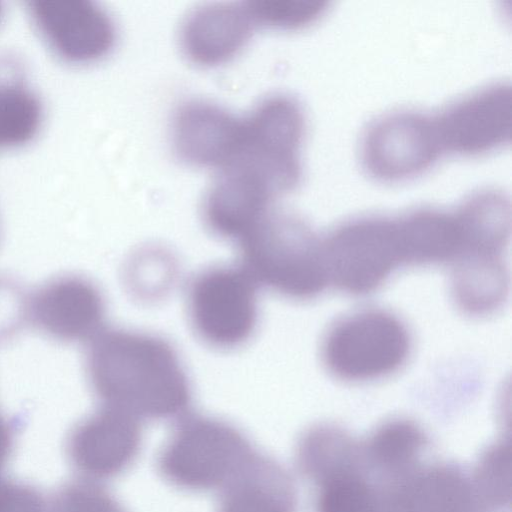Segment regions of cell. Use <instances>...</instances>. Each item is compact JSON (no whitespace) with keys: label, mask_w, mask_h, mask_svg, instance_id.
<instances>
[{"label":"cell","mask_w":512,"mask_h":512,"mask_svg":"<svg viewBox=\"0 0 512 512\" xmlns=\"http://www.w3.org/2000/svg\"><path fill=\"white\" fill-rule=\"evenodd\" d=\"M1 14H2V8H1V4H0V17H1Z\"/></svg>","instance_id":"28"},{"label":"cell","mask_w":512,"mask_h":512,"mask_svg":"<svg viewBox=\"0 0 512 512\" xmlns=\"http://www.w3.org/2000/svg\"><path fill=\"white\" fill-rule=\"evenodd\" d=\"M218 512H296V494L288 473L256 454L222 488Z\"/></svg>","instance_id":"16"},{"label":"cell","mask_w":512,"mask_h":512,"mask_svg":"<svg viewBox=\"0 0 512 512\" xmlns=\"http://www.w3.org/2000/svg\"><path fill=\"white\" fill-rule=\"evenodd\" d=\"M328 282L354 295L378 289L403 264L396 219L366 218L323 240Z\"/></svg>","instance_id":"6"},{"label":"cell","mask_w":512,"mask_h":512,"mask_svg":"<svg viewBox=\"0 0 512 512\" xmlns=\"http://www.w3.org/2000/svg\"><path fill=\"white\" fill-rule=\"evenodd\" d=\"M42 121L38 96L19 77L0 76V147L29 142Z\"/></svg>","instance_id":"24"},{"label":"cell","mask_w":512,"mask_h":512,"mask_svg":"<svg viewBox=\"0 0 512 512\" xmlns=\"http://www.w3.org/2000/svg\"><path fill=\"white\" fill-rule=\"evenodd\" d=\"M238 242L241 266L284 297L310 299L328 283L323 240L295 214L272 209Z\"/></svg>","instance_id":"2"},{"label":"cell","mask_w":512,"mask_h":512,"mask_svg":"<svg viewBox=\"0 0 512 512\" xmlns=\"http://www.w3.org/2000/svg\"><path fill=\"white\" fill-rule=\"evenodd\" d=\"M503 253L466 251L454 259L451 290L457 306L471 315H486L504 303L509 273Z\"/></svg>","instance_id":"18"},{"label":"cell","mask_w":512,"mask_h":512,"mask_svg":"<svg viewBox=\"0 0 512 512\" xmlns=\"http://www.w3.org/2000/svg\"><path fill=\"white\" fill-rule=\"evenodd\" d=\"M413 512H486L470 477L447 464L421 466L405 479Z\"/></svg>","instance_id":"21"},{"label":"cell","mask_w":512,"mask_h":512,"mask_svg":"<svg viewBox=\"0 0 512 512\" xmlns=\"http://www.w3.org/2000/svg\"><path fill=\"white\" fill-rule=\"evenodd\" d=\"M403 264H429L454 260L461 249L454 213L421 209L398 219Z\"/></svg>","instance_id":"20"},{"label":"cell","mask_w":512,"mask_h":512,"mask_svg":"<svg viewBox=\"0 0 512 512\" xmlns=\"http://www.w3.org/2000/svg\"><path fill=\"white\" fill-rule=\"evenodd\" d=\"M455 215L461 238L459 253H503L510 238L511 209L502 193L481 191L459 206Z\"/></svg>","instance_id":"23"},{"label":"cell","mask_w":512,"mask_h":512,"mask_svg":"<svg viewBox=\"0 0 512 512\" xmlns=\"http://www.w3.org/2000/svg\"><path fill=\"white\" fill-rule=\"evenodd\" d=\"M255 27L245 3L204 4L184 18L179 32L180 47L197 66H220L245 48Z\"/></svg>","instance_id":"15"},{"label":"cell","mask_w":512,"mask_h":512,"mask_svg":"<svg viewBox=\"0 0 512 512\" xmlns=\"http://www.w3.org/2000/svg\"><path fill=\"white\" fill-rule=\"evenodd\" d=\"M257 283L240 265H217L189 283L187 309L199 339L218 349L245 344L258 322Z\"/></svg>","instance_id":"5"},{"label":"cell","mask_w":512,"mask_h":512,"mask_svg":"<svg viewBox=\"0 0 512 512\" xmlns=\"http://www.w3.org/2000/svg\"><path fill=\"white\" fill-rule=\"evenodd\" d=\"M142 441L139 419L101 405L70 432L66 450L75 469L89 480L115 477L137 457Z\"/></svg>","instance_id":"9"},{"label":"cell","mask_w":512,"mask_h":512,"mask_svg":"<svg viewBox=\"0 0 512 512\" xmlns=\"http://www.w3.org/2000/svg\"><path fill=\"white\" fill-rule=\"evenodd\" d=\"M278 197L261 171L237 159L217 171L202 200V218L214 235L239 241L273 209Z\"/></svg>","instance_id":"8"},{"label":"cell","mask_w":512,"mask_h":512,"mask_svg":"<svg viewBox=\"0 0 512 512\" xmlns=\"http://www.w3.org/2000/svg\"><path fill=\"white\" fill-rule=\"evenodd\" d=\"M304 134V114L293 98L266 97L243 119V142L238 158L261 170L286 194L300 180L299 154Z\"/></svg>","instance_id":"7"},{"label":"cell","mask_w":512,"mask_h":512,"mask_svg":"<svg viewBox=\"0 0 512 512\" xmlns=\"http://www.w3.org/2000/svg\"><path fill=\"white\" fill-rule=\"evenodd\" d=\"M0 512H124L115 498L92 480L73 481L51 493L0 478Z\"/></svg>","instance_id":"17"},{"label":"cell","mask_w":512,"mask_h":512,"mask_svg":"<svg viewBox=\"0 0 512 512\" xmlns=\"http://www.w3.org/2000/svg\"><path fill=\"white\" fill-rule=\"evenodd\" d=\"M85 365L102 405L138 419L176 417L191 402V387L178 354L157 335L102 329L89 341Z\"/></svg>","instance_id":"1"},{"label":"cell","mask_w":512,"mask_h":512,"mask_svg":"<svg viewBox=\"0 0 512 512\" xmlns=\"http://www.w3.org/2000/svg\"><path fill=\"white\" fill-rule=\"evenodd\" d=\"M170 137L180 160L217 172L240 155L243 119L210 101L188 100L172 116Z\"/></svg>","instance_id":"13"},{"label":"cell","mask_w":512,"mask_h":512,"mask_svg":"<svg viewBox=\"0 0 512 512\" xmlns=\"http://www.w3.org/2000/svg\"><path fill=\"white\" fill-rule=\"evenodd\" d=\"M255 455L249 440L233 425L191 415L175 426L159 452L157 465L171 484L208 491L226 486Z\"/></svg>","instance_id":"3"},{"label":"cell","mask_w":512,"mask_h":512,"mask_svg":"<svg viewBox=\"0 0 512 512\" xmlns=\"http://www.w3.org/2000/svg\"><path fill=\"white\" fill-rule=\"evenodd\" d=\"M295 457L300 473L315 486L346 470L366 467L362 443L332 425H317L303 433Z\"/></svg>","instance_id":"22"},{"label":"cell","mask_w":512,"mask_h":512,"mask_svg":"<svg viewBox=\"0 0 512 512\" xmlns=\"http://www.w3.org/2000/svg\"><path fill=\"white\" fill-rule=\"evenodd\" d=\"M245 4L255 26L292 30L313 23L325 11L327 3L302 0H254Z\"/></svg>","instance_id":"27"},{"label":"cell","mask_w":512,"mask_h":512,"mask_svg":"<svg viewBox=\"0 0 512 512\" xmlns=\"http://www.w3.org/2000/svg\"><path fill=\"white\" fill-rule=\"evenodd\" d=\"M442 150L435 118L402 112L370 126L363 142V159L373 175L401 179L425 169Z\"/></svg>","instance_id":"11"},{"label":"cell","mask_w":512,"mask_h":512,"mask_svg":"<svg viewBox=\"0 0 512 512\" xmlns=\"http://www.w3.org/2000/svg\"><path fill=\"white\" fill-rule=\"evenodd\" d=\"M428 439L422 428L407 419H393L378 426L362 443L370 473L378 480L406 477L417 471Z\"/></svg>","instance_id":"19"},{"label":"cell","mask_w":512,"mask_h":512,"mask_svg":"<svg viewBox=\"0 0 512 512\" xmlns=\"http://www.w3.org/2000/svg\"><path fill=\"white\" fill-rule=\"evenodd\" d=\"M316 488V512H380L379 484L366 467L336 474Z\"/></svg>","instance_id":"25"},{"label":"cell","mask_w":512,"mask_h":512,"mask_svg":"<svg viewBox=\"0 0 512 512\" xmlns=\"http://www.w3.org/2000/svg\"><path fill=\"white\" fill-rule=\"evenodd\" d=\"M28 322L60 341H90L102 330L105 303L98 287L79 276L59 277L29 295Z\"/></svg>","instance_id":"12"},{"label":"cell","mask_w":512,"mask_h":512,"mask_svg":"<svg viewBox=\"0 0 512 512\" xmlns=\"http://www.w3.org/2000/svg\"><path fill=\"white\" fill-rule=\"evenodd\" d=\"M443 150L476 154L503 144L511 133V94L504 85L463 98L435 117Z\"/></svg>","instance_id":"14"},{"label":"cell","mask_w":512,"mask_h":512,"mask_svg":"<svg viewBox=\"0 0 512 512\" xmlns=\"http://www.w3.org/2000/svg\"><path fill=\"white\" fill-rule=\"evenodd\" d=\"M511 479V443L509 440H501L481 454L470 476L475 494L486 512L510 507Z\"/></svg>","instance_id":"26"},{"label":"cell","mask_w":512,"mask_h":512,"mask_svg":"<svg viewBox=\"0 0 512 512\" xmlns=\"http://www.w3.org/2000/svg\"><path fill=\"white\" fill-rule=\"evenodd\" d=\"M411 348L405 325L389 312L369 309L353 313L330 328L321 355L338 379L367 382L398 371Z\"/></svg>","instance_id":"4"},{"label":"cell","mask_w":512,"mask_h":512,"mask_svg":"<svg viewBox=\"0 0 512 512\" xmlns=\"http://www.w3.org/2000/svg\"><path fill=\"white\" fill-rule=\"evenodd\" d=\"M30 15L49 46L64 59L87 63L114 47L116 27L109 13L86 0H37Z\"/></svg>","instance_id":"10"}]
</instances>
